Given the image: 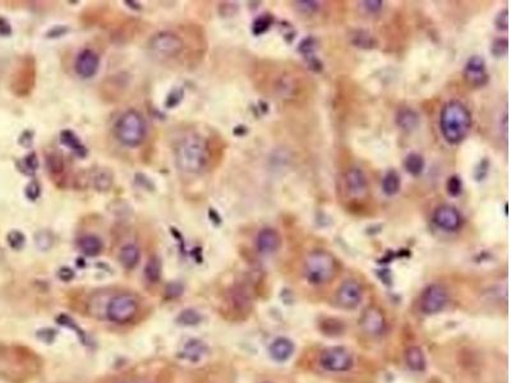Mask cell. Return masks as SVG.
Segmentation results:
<instances>
[{
  "mask_svg": "<svg viewBox=\"0 0 511 383\" xmlns=\"http://www.w3.org/2000/svg\"><path fill=\"white\" fill-rule=\"evenodd\" d=\"M440 127L447 142L457 145L468 136L470 130L472 115L462 102L450 101L441 111Z\"/></svg>",
  "mask_w": 511,
  "mask_h": 383,
  "instance_id": "cell-1",
  "label": "cell"
},
{
  "mask_svg": "<svg viewBox=\"0 0 511 383\" xmlns=\"http://www.w3.org/2000/svg\"><path fill=\"white\" fill-rule=\"evenodd\" d=\"M175 163L184 173H200L207 163L205 139L196 133L184 136L175 146Z\"/></svg>",
  "mask_w": 511,
  "mask_h": 383,
  "instance_id": "cell-2",
  "label": "cell"
},
{
  "mask_svg": "<svg viewBox=\"0 0 511 383\" xmlns=\"http://www.w3.org/2000/svg\"><path fill=\"white\" fill-rule=\"evenodd\" d=\"M338 271L337 259L325 251H315L307 255L303 265V275L310 285H325L330 283Z\"/></svg>",
  "mask_w": 511,
  "mask_h": 383,
  "instance_id": "cell-3",
  "label": "cell"
},
{
  "mask_svg": "<svg viewBox=\"0 0 511 383\" xmlns=\"http://www.w3.org/2000/svg\"><path fill=\"white\" fill-rule=\"evenodd\" d=\"M146 121L136 110H128L115 124V136L124 146L137 147L146 138Z\"/></svg>",
  "mask_w": 511,
  "mask_h": 383,
  "instance_id": "cell-4",
  "label": "cell"
},
{
  "mask_svg": "<svg viewBox=\"0 0 511 383\" xmlns=\"http://www.w3.org/2000/svg\"><path fill=\"white\" fill-rule=\"evenodd\" d=\"M319 363L331 373H345L353 368L354 358L347 347H330L319 353Z\"/></svg>",
  "mask_w": 511,
  "mask_h": 383,
  "instance_id": "cell-5",
  "label": "cell"
},
{
  "mask_svg": "<svg viewBox=\"0 0 511 383\" xmlns=\"http://www.w3.org/2000/svg\"><path fill=\"white\" fill-rule=\"evenodd\" d=\"M137 301L129 294L115 295L114 298H111L106 308L108 318L118 325H124V323L130 322L137 316Z\"/></svg>",
  "mask_w": 511,
  "mask_h": 383,
  "instance_id": "cell-6",
  "label": "cell"
},
{
  "mask_svg": "<svg viewBox=\"0 0 511 383\" xmlns=\"http://www.w3.org/2000/svg\"><path fill=\"white\" fill-rule=\"evenodd\" d=\"M148 47L154 54L163 58H173L182 53L183 40L174 32L161 31L151 37L148 41Z\"/></svg>",
  "mask_w": 511,
  "mask_h": 383,
  "instance_id": "cell-7",
  "label": "cell"
},
{
  "mask_svg": "<svg viewBox=\"0 0 511 383\" xmlns=\"http://www.w3.org/2000/svg\"><path fill=\"white\" fill-rule=\"evenodd\" d=\"M448 303L447 290L438 283H432L427 286L420 298V310L423 314L432 316L438 314L446 307Z\"/></svg>",
  "mask_w": 511,
  "mask_h": 383,
  "instance_id": "cell-8",
  "label": "cell"
},
{
  "mask_svg": "<svg viewBox=\"0 0 511 383\" xmlns=\"http://www.w3.org/2000/svg\"><path fill=\"white\" fill-rule=\"evenodd\" d=\"M363 298V289L356 280H347L340 285L337 292V303L343 310H354Z\"/></svg>",
  "mask_w": 511,
  "mask_h": 383,
  "instance_id": "cell-9",
  "label": "cell"
},
{
  "mask_svg": "<svg viewBox=\"0 0 511 383\" xmlns=\"http://www.w3.org/2000/svg\"><path fill=\"white\" fill-rule=\"evenodd\" d=\"M359 325L367 335L380 336L386 329V319L381 310L376 307H371L363 312L362 317L359 319Z\"/></svg>",
  "mask_w": 511,
  "mask_h": 383,
  "instance_id": "cell-10",
  "label": "cell"
},
{
  "mask_svg": "<svg viewBox=\"0 0 511 383\" xmlns=\"http://www.w3.org/2000/svg\"><path fill=\"white\" fill-rule=\"evenodd\" d=\"M433 221L438 228L445 231H457V229L462 227V216L459 211L450 205L440 206L438 210L435 211Z\"/></svg>",
  "mask_w": 511,
  "mask_h": 383,
  "instance_id": "cell-11",
  "label": "cell"
},
{
  "mask_svg": "<svg viewBox=\"0 0 511 383\" xmlns=\"http://www.w3.org/2000/svg\"><path fill=\"white\" fill-rule=\"evenodd\" d=\"M100 67V58L93 50L86 49L77 56L74 68L76 72L82 78H91L98 73Z\"/></svg>",
  "mask_w": 511,
  "mask_h": 383,
  "instance_id": "cell-12",
  "label": "cell"
},
{
  "mask_svg": "<svg viewBox=\"0 0 511 383\" xmlns=\"http://www.w3.org/2000/svg\"><path fill=\"white\" fill-rule=\"evenodd\" d=\"M257 249L264 255L275 253L282 246V237L274 229H264L257 235Z\"/></svg>",
  "mask_w": 511,
  "mask_h": 383,
  "instance_id": "cell-13",
  "label": "cell"
},
{
  "mask_svg": "<svg viewBox=\"0 0 511 383\" xmlns=\"http://www.w3.org/2000/svg\"><path fill=\"white\" fill-rule=\"evenodd\" d=\"M466 78L475 86H484L487 82L486 64L481 56H472L466 67Z\"/></svg>",
  "mask_w": 511,
  "mask_h": 383,
  "instance_id": "cell-14",
  "label": "cell"
},
{
  "mask_svg": "<svg viewBox=\"0 0 511 383\" xmlns=\"http://www.w3.org/2000/svg\"><path fill=\"white\" fill-rule=\"evenodd\" d=\"M270 356L276 362H286L294 353V344L289 338H279L274 340V343L269 347Z\"/></svg>",
  "mask_w": 511,
  "mask_h": 383,
  "instance_id": "cell-15",
  "label": "cell"
},
{
  "mask_svg": "<svg viewBox=\"0 0 511 383\" xmlns=\"http://www.w3.org/2000/svg\"><path fill=\"white\" fill-rule=\"evenodd\" d=\"M345 183H347L348 191L354 196H362L367 191V179L361 169H356V167L350 169L347 173Z\"/></svg>",
  "mask_w": 511,
  "mask_h": 383,
  "instance_id": "cell-16",
  "label": "cell"
},
{
  "mask_svg": "<svg viewBox=\"0 0 511 383\" xmlns=\"http://www.w3.org/2000/svg\"><path fill=\"white\" fill-rule=\"evenodd\" d=\"M404 358L408 368L413 372H423L426 369V356L420 347H408Z\"/></svg>",
  "mask_w": 511,
  "mask_h": 383,
  "instance_id": "cell-17",
  "label": "cell"
},
{
  "mask_svg": "<svg viewBox=\"0 0 511 383\" xmlns=\"http://www.w3.org/2000/svg\"><path fill=\"white\" fill-rule=\"evenodd\" d=\"M139 257H141L139 249L135 244H127V246H123L119 252V261H120L122 266L127 270H132L137 266Z\"/></svg>",
  "mask_w": 511,
  "mask_h": 383,
  "instance_id": "cell-18",
  "label": "cell"
},
{
  "mask_svg": "<svg viewBox=\"0 0 511 383\" xmlns=\"http://www.w3.org/2000/svg\"><path fill=\"white\" fill-rule=\"evenodd\" d=\"M207 347L198 340H191L188 341L182 350V356L190 362H198L201 360L202 356L206 354Z\"/></svg>",
  "mask_w": 511,
  "mask_h": 383,
  "instance_id": "cell-19",
  "label": "cell"
},
{
  "mask_svg": "<svg viewBox=\"0 0 511 383\" xmlns=\"http://www.w3.org/2000/svg\"><path fill=\"white\" fill-rule=\"evenodd\" d=\"M78 246H80L83 255H89V257L100 255L101 251H102V243H101L100 237H98L96 235H84V237H81L78 240Z\"/></svg>",
  "mask_w": 511,
  "mask_h": 383,
  "instance_id": "cell-20",
  "label": "cell"
},
{
  "mask_svg": "<svg viewBox=\"0 0 511 383\" xmlns=\"http://www.w3.org/2000/svg\"><path fill=\"white\" fill-rule=\"evenodd\" d=\"M92 182L95 189L99 192L109 191L114 182V176L109 169H99L92 176Z\"/></svg>",
  "mask_w": 511,
  "mask_h": 383,
  "instance_id": "cell-21",
  "label": "cell"
},
{
  "mask_svg": "<svg viewBox=\"0 0 511 383\" xmlns=\"http://www.w3.org/2000/svg\"><path fill=\"white\" fill-rule=\"evenodd\" d=\"M60 142L63 143L64 146L69 147L77 155H86V148L72 130H68V129L63 130L60 133Z\"/></svg>",
  "mask_w": 511,
  "mask_h": 383,
  "instance_id": "cell-22",
  "label": "cell"
},
{
  "mask_svg": "<svg viewBox=\"0 0 511 383\" xmlns=\"http://www.w3.org/2000/svg\"><path fill=\"white\" fill-rule=\"evenodd\" d=\"M398 124L404 130H413V129L418 127L420 118L413 110L404 109L398 114Z\"/></svg>",
  "mask_w": 511,
  "mask_h": 383,
  "instance_id": "cell-23",
  "label": "cell"
},
{
  "mask_svg": "<svg viewBox=\"0 0 511 383\" xmlns=\"http://www.w3.org/2000/svg\"><path fill=\"white\" fill-rule=\"evenodd\" d=\"M145 277L147 281L150 283H157L161 277V262L159 257H151L147 261L146 267H145Z\"/></svg>",
  "mask_w": 511,
  "mask_h": 383,
  "instance_id": "cell-24",
  "label": "cell"
},
{
  "mask_svg": "<svg viewBox=\"0 0 511 383\" xmlns=\"http://www.w3.org/2000/svg\"><path fill=\"white\" fill-rule=\"evenodd\" d=\"M400 189V178L395 172H389L383 181V191L386 196H395Z\"/></svg>",
  "mask_w": 511,
  "mask_h": 383,
  "instance_id": "cell-25",
  "label": "cell"
},
{
  "mask_svg": "<svg viewBox=\"0 0 511 383\" xmlns=\"http://www.w3.org/2000/svg\"><path fill=\"white\" fill-rule=\"evenodd\" d=\"M405 169L413 176H418L424 169V159L418 154H411L405 160Z\"/></svg>",
  "mask_w": 511,
  "mask_h": 383,
  "instance_id": "cell-26",
  "label": "cell"
},
{
  "mask_svg": "<svg viewBox=\"0 0 511 383\" xmlns=\"http://www.w3.org/2000/svg\"><path fill=\"white\" fill-rule=\"evenodd\" d=\"M178 323H181L183 326H194L197 323H200L201 321V316L198 312H196L194 310H184L181 312V314L178 316Z\"/></svg>",
  "mask_w": 511,
  "mask_h": 383,
  "instance_id": "cell-27",
  "label": "cell"
},
{
  "mask_svg": "<svg viewBox=\"0 0 511 383\" xmlns=\"http://www.w3.org/2000/svg\"><path fill=\"white\" fill-rule=\"evenodd\" d=\"M271 23H273V17L269 16V14H264V16L255 19L252 31H253L255 35H262L270 28Z\"/></svg>",
  "mask_w": 511,
  "mask_h": 383,
  "instance_id": "cell-28",
  "label": "cell"
},
{
  "mask_svg": "<svg viewBox=\"0 0 511 383\" xmlns=\"http://www.w3.org/2000/svg\"><path fill=\"white\" fill-rule=\"evenodd\" d=\"M8 243H10V248L19 251L22 246H25L26 243V237L19 231V230H13L8 234Z\"/></svg>",
  "mask_w": 511,
  "mask_h": 383,
  "instance_id": "cell-29",
  "label": "cell"
},
{
  "mask_svg": "<svg viewBox=\"0 0 511 383\" xmlns=\"http://www.w3.org/2000/svg\"><path fill=\"white\" fill-rule=\"evenodd\" d=\"M462 188H463V184L459 176H451L448 181H447V192L450 196L453 197H457L460 193H462Z\"/></svg>",
  "mask_w": 511,
  "mask_h": 383,
  "instance_id": "cell-30",
  "label": "cell"
},
{
  "mask_svg": "<svg viewBox=\"0 0 511 383\" xmlns=\"http://www.w3.org/2000/svg\"><path fill=\"white\" fill-rule=\"evenodd\" d=\"M53 244V237L50 233L47 231H41L36 235V246L41 249V251H46L49 249Z\"/></svg>",
  "mask_w": 511,
  "mask_h": 383,
  "instance_id": "cell-31",
  "label": "cell"
},
{
  "mask_svg": "<svg viewBox=\"0 0 511 383\" xmlns=\"http://www.w3.org/2000/svg\"><path fill=\"white\" fill-rule=\"evenodd\" d=\"M183 292L182 283H169L165 289V294L169 299H175L178 297H181Z\"/></svg>",
  "mask_w": 511,
  "mask_h": 383,
  "instance_id": "cell-32",
  "label": "cell"
},
{
  "mask_svg": "<svg viewBox=\"0 0 511 383\" xmlns=\"http://www.w3.org/2000/svg\"><path fill=\"white\" fill-rule=\"evenodd\" d=\"M37 159L35 154H30L23 159V167L26 169V173L34 174L36 172L37 169Z\"/></svg>",
  "mask_w": 511,
  "mask_h": 383,
  "instance_id": "cell-33",
  "label": "cell"
},
{
  "mask_svg": "<svg viewBox=\"0 0 511 383\" xmlns=\"http://www.w3.org/2000/svg\"><path fill=\"white\" fill-rule=\"evenodd\" d=\"M26 196L31 201H35L40 196V184L37 182H31L26 187Z\"/></svg>",
  "mask_w": 511,
  "mask_h": 383,
  "instance_id": "cell-34",
  "label": "cell"
},
{
  "mask_svg": "<svg viewBox=\"0 0 511 383\" xmlns=\"http://www.w3.org/2000/svg\"><path fill=\"white\" fill-rule=\"evenodd\" d=\"M182 96L183 91L177 90V91L172 92V93L169 95L168 100H166V106H168V108H173L175 105H178V104L182 101Z\"/></svg>",
  "mask_w": 511,
  "mask_h": 383,
  "instance_id": "cell-35",
  "label": "cell"
},
{
  "mask_svg": "<svg viewBox=\"0 0 511 383\" xmlns=\"http://www.w3.org/2000/svg\"><path fill=\"white\" fill-rule=\"evenodd\" d=\"M49 166H50V170L52 172L58 173V172H62L63 170V161H62L60 157L53 156V157L49 159Z\"/></svg>",
  "mask_w": 511,
  "mask_h": 383,
  "instance_id": "cell-36",
  "label": "cell"
},
{
  "mask_svg": "<svg viewBox=\"0 0 511 383\" xmlns=\"http://www.w3.org/2000/svg\"><path fill=\"white\" fill-rule=\"evenodd\" d=\"M58 277L62 280V281H71L74 277V272L68 268V267H62L59 271H58Z\"/></svg>",
  "mask_w": 511,
  "mask_h": 383,
  "instance_id": "cell-37",
  "label": "cell"
},
{
  "mask_svg": "<svg viewBox=\"0 0 511 383\" xmlns=\"http://www.w3.org/2000/svg\"><path fill=\"white\" fill-rule=\"evenodd\" d=\"M298 8L304 10V12H313L319 10V3L316 1H298Z\"/></svg>",
  "mask_w": 511,
  "mask_h": 383,
  "instance_id": "cell-38",
  "label": "cell"
},
{
  "mask_svg": "<svg viewBox=\"0 0 511 383\" xmlns=\"http://www.w3.org/2000/svg\"><path fill=\"white\" fill-rule=\"evenodd\" d=\"M363 4H365V10L368 12H374V13L378 12L383 7V1H377V0L376 1H365Z\"/></svg>",
  "mask_w": 511,
  "mask_h": 383,
  "instance_id": "cell-39",
  "label": "cell"
},
{
  "mask_svg": "<svg viewBox=\"0 0 511 383\" xmlns=\"http://www.w3.org/2000/svg\"><path fill=\"white\" fill-rule=\"evenodd\" d=\"M122 383H136V382H122Z\"/></svg>",
  "mask_w": 511,
  "mask_h": 383,
  "instance_id": "cell-40",
  "label": "cell"
},
{
  "mask_svg": "<svg viewBox=\"0 0 511 383\" xmlns=\"http://www.w3.org/2000/svg\"><path fill=\"white\" fill-rule=\"evenodd\" d=\"M264 383H271V382H264Z\"/></svg>",
  "mask_w": 511,
  "mask_h": 383,
  "instance_id": "cell-41",
  "label": "cell"
}]
</instances>
